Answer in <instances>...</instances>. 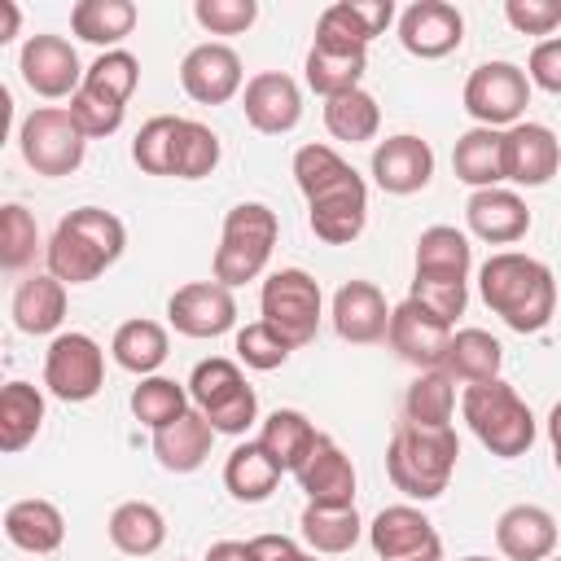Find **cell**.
I'll list each match as a JSON object with an SVG mask.
<instances>
[{
  "label": "cell",
  "instance_id": "8992f818",
  "mask_svg": "<svg viewBox=\"0 0 561 561\" xmlns=\"http://www.w3.org/2000/svg\"><path fill=\"white\" fill-rule=\"evenodd\" d=\"M188 394L197 403V412L215 425V434H245L259 416V399H254V386L245 381L241 364L237 359H202L188 377Z\"/></svg>",
  "mask_w": 561,
  "mask_h": 561
},
{
  "label": "cell",
  "instance_id": "836d02e7",
  "mask_svg": "<svg viewBox=\"0 0 561 561\" xmlns=\"http://www.w3.org/2000/svg\"><path fill=\"white\" fill-rule=\"evenodd\" d=\"M110 543L127 557H153L167 543V522L153 504L145 500H127L110 513Z\"/></svg>",
  "mask_w": 561,
  "mask_h": 561
},
{
  "label": "cell",
  "instance_id": "94428289",
  "mask_svg": "<svg viewBox=\"0 0 561 561\" xmlns=\"http://www.w3.org/2000/svg\"><path fill=\"white\" fill-rule=\"evenodd\" d=\"M302 561H316V557H307V552H302Z\"/></svg>",
  "mask_w": 561,
  "mask_h": 561
},
{
  "label": "cell",
  "instance_id": "ee69618b",
  "mask_svg": "<svg viewBox=\"0 0 561 561\" xmlns=\"http://www.w3.org/2000/svg\"><path fill=\"white\" fill-rule=\"evenodd\" d=\"M355 167L337 153V149H329V145H302L298 153H294V180H298V188H302V197L311 202L316 193H324V188H333L337 180H346Z\"/></svg>",
  "mask_w": 561,
  "mask_h": 561
},
{
  "label": "cell",
  "instance_id": "91938a15",
  "mask_svg": "<svg viewBox=\"0 0 561 561\" xmlns=\"http://www.w3.org/2000/svg\"><path fill=\"white\" fill-rule=\"evenodd\" d=\"M460 561H491V557H460Z\"/></svg>",
  "mask_w": 561,
  "mask_h": 561
},
{
  "label": "cell",
  "instance_id": "d4e9b609",
  "mask_svg": "<svg viewBox=\"0 0 561 561\" xmlns=\"http://www.w3.org/2000/svg\"><path fill=\"white\" fill-rule=\"evenodd\" d=\"M465 219H469L473 237H482L491 245H513L530 232V210L513 188H478L465 202Z\"/></svg>",
  "mask_w": 561,
  "mask_h": 561
},
{
  "label": "cell",
  "instance_id": "9a60e30c",
  "mask_svg": "<svg viewBox=\"0 0 561 561\" xmlns=\"http://www.w3.org/2000/svg\"><path fill=\"white\" fill-rule=\"evenodd\" d=\"M390 346L399 351V359L416 364V368H443L447 359V346H451V324L438 320L434 311H425L421 302L403 298L394 311H390Z\"/></svg>",
  "mask_w": 561,
  "mask_h": 561
},
{
  "label": "cell",
  "instance_id": "11a10c76",
  "mask_svg": "<svg viewBox=\"0 0 561 561\" xmlns=\"http://www.w3.org/2000/svg\"><path fill=\"white\" fill-rule=\"evenodd\" d=\"M254 561H302V548L289 535H254Z\"/></svg>",
  "mask_w": 561,
  "mask_h": 561
},
{
  "label": "cell",
  "instance_id": "f1b7e54d",
  "mask_svg": "<svg viewBox=\"0 0 561 561\" xmlns=\"http://www.w3.org/2000/svg\"><path fill=\"white\" fill-rule=\"evenodd\" d=\"M451 167H456V180H465L473 193L478 188H500V180H504V131L469 127L451 149Z\"/></svg>",
  "mask_w": 561,
  "mask_h": 561
},
{
  "label": "cell",
  "instance_id": "c3c4849f",
  "mask_svg": "<svg viewBox=\"0 0 561 561\" xmlns=\"http://www.w3.org/2000/svg\"><path fill=\"white\" fill-rule=\"evenodd\" d=\"M289 342L267 324V320H254V324H245L241 333H237V359L245 364V368H259V373H272V368H280L285 359H289Z\"/></svg>",
  "mask_w": 561,
  "mask_h": 561
},
{
  "label": "cell",
  "instance_id": "74e56055",
  "mask_svg": "<svg viewBox=\"0 0 561 561\" xmlns=\"http://www.w3.org/2000/svg\"><path fill=\"white\" fill-rule=\"evenodd\" d=\"M131 26H136V4L131 0H79L70 9V31L88 44H101L105 53L123 35H131Z\"/></svg>",
  "mask_w": 561,
  "mask_h": 561
},
{
  "label": "cell",
  "instance_id": "ffe728a7",
  "mask_svg": "<svg viewBox=\"0 0 561 561\" xmlns=\"http://www.w3.org/2000/svg\"><path fill=\"white\" fill-rule=\"evenodd\" d=\"M241 110H245V118H250L254 131L280 136V131H294L298 127V118H302V92H298V83L285 70H263V75H254L245 83Z\"/></svg>",
  "mask_w": 561,
  "mask_h": 561
},
{
  "label": "cell",
  "instance_id": "f546056e",
  "mask_svg": "<svg viewBox=\"0 0 561 561\" xmlns=\"http://www.w3.org/2000/svg\"><path fill=\"white\" fill-rule=\"evenodd\" d=\"M316 438H320V430L294 408H276L259 430V447L280 465V473H298L302 460L311 456Z\"/></svg>",
  "mask_w": 561,
  "mask_h": 561
},
{
  "label": "cell",
  "instance_id": "603a6c76",
  "mask_svg": "<svg viewBox=\"0 0 561 561\" xmlns=\"http://www.w3.org/2000/svg\"><path fill=\"white\" fill-rule=\"evenodd\" d=\"M294 478L311 504H355V465L329 434L316 438L311 456L302 460V469Z\"/></svg>",
  "mask_w": 561,
  "mask_h": 561
},
{
  "label": "cell",
  "instance_id": "60d3db41",
  "mask_svg": "<svg viewBox=\"0 0 561 561\" xmlns=\"http://www.w3.org/2000/svg\"><path fill=\"white\" fill-rule=\"evenodd\" d=\"M324 127H329L333 140L364 145V140L377 136L381 110H377V101H373L364 88H355V92H342V96H329V101H324Z\"/></svg>",
  "mask_w": 561,
  "mask_h": 561
},
{
  "label": "cell",
  "instance_id": "7bdbcfd3",
  "mask_svg": "<svg viewBox=\"0 0 561 561\" xmlns=\"http://www.w3.org/2000/svg\"><path fill=\"white\" fill-rule=\"evenodd\" d=\"M131 412H136L140 425L162 430V425H171L188 412V394L171 377H140V386L131 390Z\"/></svg>",
  "mask_w": 561,
  "mask_h": 561
},
{
  "label": "cell",
  "instance_id": "7402d4cb",
  "mask_svg": "<svg viewBox=\"0 0 561 561\" xmlns=\"http://www.w3.org/2000/svg\"><path fill=\"white\" fill-rule=\"evenodd\" d=\"M390 311L394 307H386V298L373 280H346L333 294V329L342 342H355V346L381 342L390 333Z\"/></svg>",
  "mask_w": 561,
  "mask_h": 561
},
{
  "label": "cell",
  "instance_id": "5bb4252c",
  "mask_svg": "<svg viewBox=\"0 0 561 561\" xmlns=\"http://www.w3.org/2000/svg\"><path fill=\"white\" fill-rule=\"evenodd\" d=\"M241 79H245V70H241L237 48L215 44V39L188 48L184 61H180V83H184V92L197 105H224V101H232L241 92Z\"/></svg>",
  "mask_w": 561,
  "mask_h": 561
},
{
  "label": "cell",
  "instance_id": "3957f363",
  "mask_svg": "<svg viewBox=\"0 0 561 561\" xmlns=\"http://www.w3.org/2000/svg\"><path fill=\"white\" fill-rule=\"evenodd\" d=\"M456 430H425L412 421H399L390 447H386V473L408 500H438L456 473Z\"/></svg>",
  "mask_w": 561,
  "mask_h": 561
},
{
  "label": "cell",
  "instance_id": "d6986e66",
  "mask_svg": "<svg viewBox=\"0 0 561 561\" xmlns=\"http://www.w3.org/2000/svg\"><path fill=\"white\" fill-rule=\"evenodd\" d=\"M561 167V140L543 123H513L504 131V180L539 188Z\"/></svg>",
  "mask_w": 561,
  "mask_h": 561
},
{
  "label": "cell",
  "instance_id": "7a4b0ae2",
  "mask_svg": "<svg viewBox=\"0 0 561 561\" xmlns=\"http://www.w3.org/2000/svg\"><path fill=\"white\" fill-rule=\"evenodd\" d=\"M123 245H127V228L118 215L101 206H79L57 224L48 241V276H57L61 285H88L110 263H118Z\"/></svg>",
  "mask_w": 561,
  "mask_h": 561
},
{
  "label": "cell",
  "instance_id": "8fae6325",
  "mask_svg": "<svg viewBox=\"0 0 561 561\" xmlns=\"http://www.w3.org/2000/svg\"><path fill=\"white\" fill-rule=\"evenodd\" d=\"M368 543L377 561H443V539L434 522L412 504H390L373 517Z\"/></svg>",
  "mask_w": 561,
  "mask_h": 561
},
{
  "label": "cell",
  "instance_id": "2e32d148",
  "mask_svg": "<svg viewBox=\"0 0 561 561\" xmlns=\"http://www.w3.org/2000/svg\"><path fill=\"white\" fill-rule=\"evenodd\" d=\"M394 22L390 0H337L320 13L316 22V44L324 48H346V53H368V44Z\"/></svg>",
  "mask_w": 561,
  "mask_h": 561
},
{
  "label": "cell",
  "instance_id": "ab89813d",
  "mask_svg": "<svg viewBox=\"0 0 561 561\" xmlns=\"http://www.w3.org/2000/svg\"><path fill=\"white\" fill-rule=\"evenodd\" d=\"M364 70H368V53H346V48H324V44H311V53H307V83L324 101L355 92Z\"/></svg>",
  "mask_w": 561,
  "mask_h": 561
},
{
  "label": "cell",
  "instance_id": "e0dca14e",
  "mask_svg": "<svg viewBox=\"0 0 561 561\" xmlns=\"http://www.w3.org/2000/svg\"><path fill=\"white\" fill-rule=\"evenodd\" d=\"M399 39H403V48H408L412 57L434 61V57H447V53L460 48V39H465V18H460V9L447 4V0H416V4H408V9L399 13Z\"/></svg>",
  "mask_w": 561,
  "mask_h": 561
},
{
  "label": "cell",
  "instance_id": "681fc988",
  "mask_svg": "<svg viewBox=\"0 0 561 561\" xmlns=\"http://www.w3.org/2000/svg\"><path fill=\"white\" fill-rule=\"evenodd\" d=\"M66 110L75 114V123L83 127V136L96 140V136H114V131L123 127V110H127V105L114 101V96H101V92H92V88H79Z\"/></svg>",
  "mask_w": 561,
  "mask_h": 561
},
{
  "label": "cell",
  "instance_id": "cb8c5ba5",
  "mask_svg": "<svg viewBox=\"0 0 561 561\" xmlns=\"http://www.w3.org/2000/svg\"><path fill=\"white\" fill-rule=\"evenodd\" d=\"M495 543L508 561H548L557 548V517L539 504H513L495 522Z\"/></svg>",
  "mask_w": 561,
  "mask_h": 561
},
{
  "label": "cell",
  "instance_id": "5b68a950",
  "mask_svg": "<svg viewBox=\"0 0 561 561\" xmlns=\"http://www.w3.org/2000/svg\"><path fill=\"white\" fill-rule=\"evenodd\" d=\"M276 210H267L263 202H241L224 215V232H219V250H215V280L219 285H245L254 280L276 245Z\"/></svg>",
  "mask_w": 561,
  "mask_h": 561
},
{
  "label": "cell",
  "instance_id": "f907efd6",
  "mask_svg": "<svg viewBox=\"0 0 561 561\" xmlns=\"http://www.w3.org/2000/svg\"><path fill=\"white\" fill-rule=\"evenodd\" d=\"M193 18H197L210 35H241V31L254 26L259 4H254V0H197V4H193Z\"/></svg>",
  "mask_w": 561,
  "mask_h": 561
},
{
  "label": "cell",
  "instance_id": "4fadbf2b",
  "mask_svg": "<svg viewBox=\"0 0 561 561\" xmlns=\"http://www.w3.org/2000/svg\"><path fill=\"white\" fill-rule=\"evenodd\" d=\"M167 316L184 337H219L237 324V298L219 280H193L171 294Z\"/></svg>",
  "mask_w": 561,
  "mask_h": 561
},
{
  "label": "cell",
  "instance_id": "ac0fdd59",
  "mask_svg": "<svg viewBox=\"0 0 561 561\" xmlns=\"http://www.w3.org/2000/svg\"><path fill=\"white\" fill-rule=\"evenodd\" d=\"M311 232L329 245H351L359 232H364V219H368V184L359 180V171H351L346 180H337L333 188L316 193L311 202Z\"/></svg>",
  "mask_w": 561,
  "mask_h": 561
},
{
  "label": "cell",
  "instance_id": "680465c9",
  "mask_svg": "<svg viewBox=\"0 0 561 561\" xmlns=\"http://www.w3.org/2000/svg\"><path fill=\"white\" fill-rule=\"evenodd\" d=\"M13 31H18V4H4V26H0V44H4V39H13Z\"/></svg>",
  "mask_w": 561,
  "mask_h": 561
},
{
  "label": "cell",
  "instance_id": "484cf974",
  "mask_svg": "<svg viewBox=\"0 0 561 561\" xmlns=\"http://www.w3.org/2000/svg\"><path fill=\"white\" fill-rule=\"evenodd\" d=\"M210 443H215V425H210L197 408H188L180 421L153 430V456H158V465L171 469V473H193V469H202L206 456H210Z\"/></svg>",
  "mask_w": 561,
  "mask_h": 561
},
{
  "label": "cell",
  "instance_id": "db71d44e",
  "mask_svg": "<svg viewBox=\"0 0 561 561\" xmlns=\"http://www.w3.org/2000/svg\"><path fill=\"white\" fill-rule=\"evenodd\" d=\"M526 79L552 96H561V35L557 39H539L530 48V61H526Z\"/></svg>",
  "mask_w": 561,
  "mask_h": 561
},
{
  "label": "cell",
  "instance_id": "9f6ffc18",
  "mask_svg": "<svg viewBox=\"0 0 561 561\" xmlns=\"http://www.w3.org/2000/svg\"><path fill=\"white\" fill-rule=\"evenodd\" d=\"M206 561H254V548H250V539L245 543L241 539H219V543H210Z\"/></svg>",
  "mask_w": 561,
  "mask_h": 561
},
{
  "label": "cell",
  "instance_id": "52a82bcc",
  "mask_svg": "<svg viewBox=\"0 0 561 561\" xmlns=\"http://www.w3.org/2000/svg\"><path fill=\"white\" fill-rule=\"evenodd\" d=\"M18 145H22V158L35 175H70L79 171L83 162V149H88V136L83 127L75 123V114L66 105H39L22 118V131H18Z\"/></svg>",
  "mask_w": 561,
  "mask_h": 561
},
{
  "label": "cell",
  "instance_id": "816d5d0a",
  "mask_svg": "<svg viewBox=\"0 0 561 561\" xmlns=\"http://www.w3.org/2000/svg\"><path fill=\"white\" fill-rule=\"evenodd\" d=\"M412 302H421L425 311H434L438 320H456V316H465V302H469V289H465V280H412V294H408Z\"/></svg>",
  "mask_w": 561,
  "mask_h": 561
},
{
  "label": "cell",
  "instance_id": "f35d334b",
  "mask_svg": "<svg viewBox=\"0 0 561 561\" xmlns=\"http://www.w3.org/2000/svg\"><path fill=\"white\" fill-rule=\"evenodd\" d=\"M118 368L127 373H140V377H153V368L167 359L171 342H167V329L158 320H127L114 329V342H110Z\"/></svg>",
  "mask_w": 561,
  "mask_h": 561
},
{
  "label": "cell",
  "instance_id": "44dd1931",
  "mask_svg": "<svg viewBox=\"0 0 561 561\" xmlns=\"http://www.w3.org/2000/svg\"><path fill=\"white\" fill-rule=\"evenodd\" d=\"M430 175H434V149L412 131L386 136L373 149V180H377V188H386L394 197H408V193L425 188Z\"/></svg>",
  "mask_w": 561,
  "mask_h": 561
},
{
  "label": "cell",
  "instance_id": "7c38bea8",
  "mask_svg": "<svg viewBox=\"0 0 561 561\" xmlns=\"http://www.w3.org/2000/svg\"><path fill=\"white\" fill-rule=\"evenodd\" d=\"M18 70H22L26 88L39 96H75L83 88V75H88L66 35H31L22 44Z\"/></svg>",
  "mask_w": 561,
  "mask_h": 561
},
{
  "label": "cell",
  "instance_id": "e575fe53",
  "mask_svg": "<svg viewBox=\"0 0 561 561\" xmlns=\"http://www.w3.org/2000/svg\"><path fill=\"white\" fill-rule=\"evenodd\" d=\"M500 364H504V346L486 329H460V333H451V346H447L443 368L456 381H469V386L495 381L500 377Z\"/></svg>",
  "mask_w": 561,
  "mask_h": 561
},
{
  "label": "cell",
  "instance_id": "d590c367",
  "mask_svg": "<svg viewBox=\"0 0 561 561\" xmlns=\"http://www.w3.org/2000/svg\"><path fill=\"white\" fill-rule=\"evenodd\" d=\"M44 425V394L31 381H9L0 390V451H22Z\"/></svg>",
  "mask_w": 561,
  "mask_h": 561
},
{
  "label": "cell",
  "instance_id": "bcb514c9",
  "mask_svg": "<svg viewBox=\"0 0 561 561\" xmlns=\"http://www.w3.org/2000/svg\"><path fill=\"white\" fill-rule=\"evenodd\" d=\"M219 167V136L197 123V118H184L180 127V145H175V180H202Z\"/></svg>",
  "mask_w": 561,
  "mask_h": 561
},
{
  "label": "cell",
  "instance_id": "30bf717a",
  "mask_svg": "<svg viewBox=\"0 0 561 561\" xmlns=\"http://www.w3.org/2000/svg\"><path fill=\"white\" fill-rule=\"evenodd\" d=\"M44 386L66 403H88L105 386V351L88 333H57L44 355Z\"/></svg>",
  "mask_w": 561,
  "mask_h": 561
},
{
  "label": "cell",
  "instance_id": "4316f807",
  "mask_svg": "<svg viewBox=\"0 0 561 561\" xmlns=\"http://www.w3.org/2000/svg\"><path fill=\"white\" fill-rule=\"evenodd\" d=\"M4 535H9L13 548L35 552V557H48L66 539V517L48 500H18V504L4 508Z\"/></svg>",
  "mask_w": 561,
  "mask_h": 561
},
{
  "label": "cell",
  "instance_id": "b9f144b4",
  "mask_svg": "<svg viewBox=\"0 0 561 561\" xmlns=\"http://www.w3.org/2000/svg\"><path fill=\"white\" fill-rule=\"evenodd\" d=\"M180 127H184V118H175V114H158V118H149V123L136 131V140H131V158H136V167H140L145 175H171V171H175Z\"/></svg>",
  "mask_w": 561,
  "mask_h": 561
},
{
  "label": "cell",
  "instance_id": "d6a6232c",
  "mask_svg": "<svg viewBox=\"0 0 561 561\" xmlns=\"http://www.w3.org/2000/svg\"><path fill=\"white\" fill-rule=\"evenodd\" d=\"M451 412H456V377L447 368L421 373L403 394V421H412V425L451 430Z\"/></svg>",
  "mask_w": 561,
  "mask_h": 561
},
{
  "label": "cell",
  "instance_id": "f6af8a7d",
  "mask_svg": "<svg viewBox=\"0 0 561 561\" xmlns=\"http://www.w3.org/2000/svg\"><path fill=\"white\" fill-rule=\"evenodd\" d=\"M136 83H140V61H136L127 48L101 53V57L88 66V75H83V88H92V92H101V96H114V101H123V105L131 101Z\"/></svg>",
  "mask_w": 561,
  "mask_h": 561
},
{
  "label": "cell",
  "instance_id": "277c9868",
  "mask_svg": "<svg viewBox=\"0 0 561 561\" xmlns=\"http://www.w3.org/2000/svg\"><path fill=\"white\" fill-rule=\"evenodd\" d=\"M460 412H465L473 438H478L491 456H500V460L526 456L530 443H535V416H530V408L522 403V394H517L504 377L465 386Z\"/></svg>",
  "mask_w": 561,
  "mask_h": 561
},
{
  "label": "cell",
  "instance_id": "6125c7cd",
  "mask_svg": "<svg viewBox=\"0 0 561 561\" xmlns=\"http://www.w3.org/2000/svg\"><path fill=\"white\" fill-rule=\"evenodd\" d=\"M548 561H561V557H548Z\"/></svg>",
  "mask_w": 561,
  "mask_h": 561
},
{
  "label": "cell",
  "instance_id": "1f68e13d",
  "mask_svg": "<svg viewBox=\"0 0 561 561\" xmlns=\"http://www.w3.org/2000/svg\"><path fill=\"white\" fill-rule=\"evenodd\" d=\"M224 486L241 504H259L280 486V465L259 447V443H237L232 456L224 460Z\"/></svg>",
  "mask_w": 561,
  "mask_h": 561
},
{
  "label": "cell",
  "instance_id": "7dc6e473",
  "mask_svg": "<svg viewBox=\"0 0 561 561\" xmlns=\"http://www.w3.org/2000/svg\"><path fill=\"white\" fill-rule=\"evenodd\" d=\"M35 245H39V228H35V215L18 202H9L0 210V263L9 272H22L31 259H35Z\"/></svg>",
  "mask_w": 561,
  "mask_h": 561
},
{
  "label": "cell",
  "instance_id": "6f0895ef",
  "mask_svg": "<svg viewBox=\"0 0 561 561\" xmlns=\"http://www.w3.org/2000/svg\"><path fill=\"white\" fill-rule=\"evenodd\" d=\"M548 438H552V460L561 469V403H552V412H548Z\"/></svg>",
  "mask_w": 561,
  "mask_h": 561
},
{
  "label": "cell",
  "instance_id": "ba28073f",
  "mask_svg": "<svg viewBox=\"0 0 561 561\" xmlns=\"http://www.w3.org/2000/svg\"><path fill=\"white\" fill-rule=\"evenodd\" d=\"M259 307H263V320L298 351L316 337L320 329V285L316 276H307L302 267H280L263 280V294H259Z\"/></svg>",
  "mask_w": 561,
  "mask_h": 561
},
{
  "label": "cell",
  "instance_id": "6da1fadb",
  "mask_svg": "<svg viewBox=\"0 0 561 561\" xmlns=\"http://www.w3.org/2000/svg\"><path fill=\"white\" fill-rule=\"evenodd\" d=\"M482 302L513 329V333H539L557 311V280L552 272L517 250H500L478 267Z\"/></svg>",
  "mask_w": 561,
  "mask_h": 561
},
{
  "label": "cell",
  "instance_id": "f5cc1de1",
  "mask_svg": "<svg viewBox=\"0 0 561 561\" xmlns=\"http://www.w3.org/2000/svg\"><path fill=\"white\" fill-rule=\"evenodd\" d=\"M504 18L522 35H552L561 26V0H504Z\"/></svg>",
  "mask_w": 561,
  "mask_h": 561
},
{
  "label": "cell",
  "instance_id": "83f0119b",
  "mask_svg": "<svg viewBox=\"0 0 561 561\" xmlns=\"http://www.w3.org/2000/svg\"><path fill=\"white\" fill-rule=\"evenodd\" d=\"M473 267V245L460 228L434 224L416 237V276L421 280H465Z\"/></svg>",
  "mask_w": 561,
  "mask_h": 561
},
{
  "label": "cell",
  "instance_id": "4dcf8cb0",
  "mask_svg": "<svg viewBox=\"0 0 561 561\" xmlns=\"http://www.w3.org/2000/svg\"><path fill=\"white\" fill-rule=\"evenodd\" d=\"M66 320V285L57 276H26L13 289V324L31 337L53 333Z\"/></svg>",
  "mask_w": 561,
  "mask_h": 561
},
{
  "label": "cell",
  "instance_id": "8d00e7d4",
  "mask_svg": "<svg viewBox=\"0 0 561 561\" xmlns=\"http://www.w3.org/2000/svg\"><path fill=\"white\" fill-rule=\"evenodd\" d=\"M298 526L316 552H351L359 543V530H364L355 504H307Z\"/></svg>",
  "mask_w": 561,
  "mask_h": 561
},
{
  "label": "cell",
  "instance_id": "9c48e42d",
  "mask_svg": "<svg viewBox=\"0 0 561 561\" xmlns=\"http://www.w3.org/2000/svg\"><path fill=\"white\" fill-rule=\"evenodd\" d=\"M530 105V79L513 61H482L465 79V110L478 127H513Z\"/></svg>",
  "mask_w": 561,
  "mask_h": 561
}]
</instances>
